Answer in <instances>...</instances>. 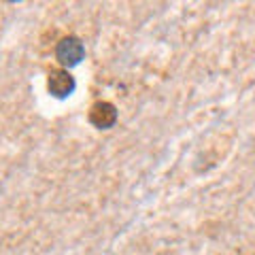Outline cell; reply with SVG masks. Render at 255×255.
<instances>
[{
  "label": "cell",
  "mask_w": 255,
  "mask_h": 255,
  "mask_svg": "<svg viewBox=\"0 0 255 255\" xmlns=\"http://www.w3.org/2000/svg\"><path fill=\"white\" fill-rule=\"evenodd\" d=\"M87 119H90V124L94 128H98V130H109V128H113L117 124V109H115V105H111V102L100 100L90 109Z\"/></svg>",
  "instance_id": "obj_3"
},
{
  "label": "cell",
  "mask_w": 255,
  "mask_h": 255,
  "mask_svg": "<svg viewBox=\"0 0 255 255\" xmlns=\"http://www.w3.org/2000/svg\"><path fill=\"white\" fill-rule=\"evenodd\" d=\"M55 58L62 64L64 68H73L77 64H81V60L85 58V45L81 38L77 36H64L60 38L58 47H55Z\"/></svg>",
  "instance_id": "obj_1"
},
{
  "label": "cell",
  "mask_w": 255,
  "mask_h": 255,
  "mask_svg": "<svg viewBox=\"0 0 255 255\" xmlns=\"http://www.w3.org/2000/svg\"><path fill=\"white\" fill-rule=\"evenodd\" d=\"M75 77L68 73L66 68H55L49 73V77H47V92H49L53 98H68L70 94L75 92Z\"/></svg>",
  "instance_id": "obj_2"
}]
</instances>
